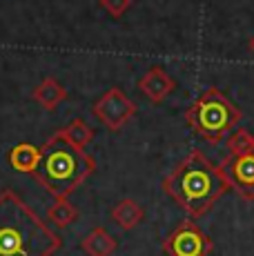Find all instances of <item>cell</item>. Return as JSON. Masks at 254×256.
<instances>
[{"instance_id": "6da1fadb", "label": "cell", "mask_w": 254, "mask_h": 256, "mask_svg": "<svg viewBox=\"0 0 254 256\" xmlns=\"http://www.w3.org/2000/svg\"><path fill=\"white\" fill-rule=\"evenodd\" d=\"M58 236L16 192H0V256H52Z\"/></svg>"}, {"instance_id": "5bb4252c", "label": "cell", "mask_w": 254, "mask_h": 256, "mask_svg": "<svg viewBox=\"0 0 254 256\" xmlns=\"http://www.w3.org/2000/svg\"><path fill=\"white\" fill-rule=\"evenodd\" d=\"M62 134H65L67 138L74 142L76 147H80V150H82V147H85L92 138H94V130H92V127L87 125L82 118H74V120H72L67 127H62Z\"/></svg>"}, {"instance_id": "2e32d148", "label": "cell", "mask_w": 254, "mask_h": 256, "mask_svg": "<svg viewBox=\"0 0 254 256\" xmlns=\"http://www.w3.org/2000/svg\"><path fill=\"white\" fill-rule=\"evenodd\" d=\"M132 2L134 0H98L100 9L110 14L112 18H123L127 14V9L132 7Z\"/></svg>"}, {"instance_id": "8992f818", "label": "cell", "mask_w": 254, "mask_h": 256, "mask_svg": "<svg viewBox=\"0 0 254 256\" xmlns=\"http://www.w3.org/2000/svg\"><path fill=\"white\" fill-rule=\"evenodd\" d=\"M163 248L170 256H205L210 252V238L194 220H183L165 238Z\"/></svg>"}, {"instance_id": "3957f363", "label": "cell", "mask_w": 254, "mask_h": 256, "mask_svg": "<svg viewBox=\"0 0 254 256\" xmlns=\"http://www.w3.org/2000/svg\"><path fill=\"white\" fill-rule=\"evenodd\" d=\"M94 158L85 154V150L58 130L45 145L40 147L38 165L34 170L36 180L56 198H67L87 176L94 172Z\"/></svg>"}, {"instance_id": "30bf717a", "label": "cell", "mask_w": 254, "mask_h": 256, "mask_svg": "<svg viewBox=\"0 0 254 256\" xmlns=\"http://www.w3.org/2000/svg\"><path fill=\"white\" fill-rule=\"evenodd\" d=\"M38 156H40L38 147L29 145V142H20V145H16L9 152V163H12L14 170L32 172L34 174V170H36V165H38Z\"/></svg>"}, {"instance_id": "277c9868", "label": "cell", "mask_w": 254, "mask_h": 256, "mask_svg": "<svg viewBox=\"0 0 254 256\" xmlns=\"http://www.w3.org/2000/svg\"><path fill=\"white\" fill-rule=\"evenodd\" d=\"M241 118V110L216 87L205 90L185 112L188 125L208 142H218L223 136L234 132Z\"/></svg>"}, {"instance_id": "ba28073f", "label": "cell", "mask_w": 254, "mask_h": 256, "mask_svg": "<svg viewBox=\"0 0 254 256\" xmlns=\"http://www.w3.org/2000/svg\"><path fill=\"white\" fill-rule=\"evenodd\" d=\"M138 90L150 102L158 105V102H163L170 94L176 90V80L160 65H154V67H150L148 74L138 80Z\"/></svg>"}, {"instance_id": "8fae6325", "label": "cell", "mask_w": 254, "mask_h": 256, "mask_svg": "<svg viewBox=\"0 0 254 256\" xmlns=\"http://www.w3.org/2000/svg\"><path fill=\"white\" fill-rule=\"evenodd\" d=\"M112 216H114V220L123 230H132V228H136V225L143 220V210H140V205L136 203V200L125 198L114 208Z\"/></svg>"}, {"instance_id": "52a82bcc", "label": "cell", "mask_w": 254, "mask_h": 256, "mask_svg": "<svg viewBox=\"0 0 254 256\" xmlns=\"http://www.w3.org/2000/svg\"><path fill=\"white\" fill-rule=\"evenodd\" d=\"M228 185L234 187L243 198H254V152L230 154L221 163Z\"/></svg>"}, {"instance_id": "7a4b0ae2", "label": "cell", "mask_w": 254, "mask_h": 256, "mask_svg": "<svg viewBox=\"0 0 254 256\" xmlns=\"http://www.w3.org/2000/svg\"><path fill=\"white\" fill-rule=\"evenodd\" d=\"M163 190L190 216H203L230 190V185L221 165L210 163L201 150H194L165 178Z\"/></svg>"}, {"instance_id": "e0dca14e", "label": "cell", "mask_w": 254, "mask_h": 256, "mask_svg": "<svg viewBox=\"0 0 254 256\" xmlns=\"http://www.w3.org/2000/svg\"><path fill=\"white\" fill-rule=\"evenodd\" d=\"M248 47H250V52L254 54V36L250 38V40H248Z\"/></svg>"}, {"instance_id": "5b68a950", "label": "cell", "mask_w": 254, "mask_h": 256, "mask_svg": "<svg viewBox=\"0 0 254 256\" xmlns=\"http://www.w3.org/2000/svg\"><path fill=\"white\" fill-rule=\"evenodd\" d=\"M92 114H94L107 130L116 132L125 125L130 118L136 116V102L130 96L118 90V87H112L107 90L98 100L92 105Z\"/></svg>"}, {"instance_id": "4fadbf2b", "label": "cell", "mask_w": 254, "mask_h": 256, "mask_svg": "<svg viewBox=\"0 0 254 256\" xmlns=\"http://www.w3.org/2000/svg\"><path fill=\"white\" fill-rule=\"evenodd\" d=\"M47 218H50L56 228H67V225L74 223L78 218V212L72 203H67V198H56V203L47 212Z\"/></svg>"}, {"instance_id": "9a60e30c", "label": "cell", "mask_w": 254, "mask_h": 256, "mask_svg": "<svg viewBox=\"0 0 254 256\" xmlns=\"http://www.w3.org/2000/svg\"><path fill=\"white\" fill-rule=\"evenodd\" d=\"M228 152L230 154H246L254 152V136L248 130H234L228 134Z\"/></svg>"}, {"instance_id": "9c48e42d", "label": "cell", "mask_w": 254, "mask_h": 256, "mask_svg": "<svg viewBox=\"0 0 254 256\" xmlns=\"http://www.w3.org/2000/svg\"><path fill=\"white\" fill-rule=\"evenodd\" d=\"M32 98L42 107V110L52 112V110H56V107L67 98V90L62 87V82L56 80V78L45 76L36 87H34Z\"/></svg>"}, {"instance_id": "7c38bea8", "label": "cell", "mask_w": 254, "mask_h": 256, "mask_svg": "<svg viewBox=\"0 0 254 256\" xmlns=\"http://www.w3.org/2000/svg\"><path fill=\"white\" fill-rule=\"evenodd\" d=\"M82 248H85V252L92 254V256H110L112 252H114L116 243H114V238L105 232V230L98 228V230H94L92 234L85 236Z\"/></svg>"}]
</instances>
